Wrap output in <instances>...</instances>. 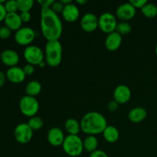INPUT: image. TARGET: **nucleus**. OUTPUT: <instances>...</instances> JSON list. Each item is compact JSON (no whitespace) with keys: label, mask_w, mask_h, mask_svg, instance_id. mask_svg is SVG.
I'll return each instance as SVG.
<instances>
[{"label":"nucleus","mask_w":157,"mask_h":157,"mask_svg":"<svg viewBox=\"0 0 157 157\" xmlns=\"http://www.w3.org/2000/svg\"><path fill=\"white\" fill-rule=\"evenodd\" d=\"M40 27L42 35L47 41H59L62 35V21L59 15L50 8L41 9Z\"/></svg>","instance_id":"1"},{"label":"nucleus","mask_w":157,"mask_h":157,"mask_svg":"<svg viewBox=\"0 0 157 157\" xmlns=\"http://www.w3.org/2000/svg\"><path fill=\"white\" fill-rule=\"evenodd\" d=\"M80 124L83 133L95 136L103 133L107 127V121L102 113L98 111H90L82 117Z\"/></svg>","instance_id":"2"},{"label":"nucleus","mask_w":157,"mask_h":157,"mask_svg":"<svg viewBox=\"0 0 157 157\" xmlns=\"http://www.w3.org/2000/svg\"><path fill=\"white\" fill-rule=\"evenodd\" d=\"M44 53L45 62L49 67H56L61 64L63 48L60 41H47Z\"/></svg>","instance_id":"3"},{"label":"nucleus","mask_w":157,"mask_h":157,"mask_svg":"<svg viewBox=\"0 0 157 157\" xmlns=\"http://www.w3.org/2000/svg\"><path fill=\"white\" fill-rule=\"evenodd\" d=\"M61 147L64 153L71 157L81 156L84 150L83 140L78 135H67Z\"/></svg>","instance_id":"4"},{"label":"nucleus","mask_w":157,"mask_h":157,"mask_svg":"<svg viewBox=\"0 0 157 157\" xmlns=\"http://www.w3.org/2000/svg\"><path fill=\"white\" fill-rule=\"evenodd\" d=\"M19 110L21 113L25 117H32L36 116L39 110V103L38 100L34 97L25 96L21 97L18 104Z\"/></svg>","instance_id":"5"},{"label":"nucleus","mask_w":157,"mask_h":157,"mask_svg":"<svg viewBox=\"0 0 157 157\" xmlns=\"http://www.w3.org/2000/svg\"><path fill=\"white\" fill-rule=\"evenodd\" d=\"M117 24V17L111 12H104L98 17V28L107 35L116 31Z\"/></svg>","instance_id":"6"},{"label":"nucleus","mask_w":157,"mask_h":157,"mask_svg":"<svg viewBox=\"0 0 157 157\" xmlns=\"http://www.w3.org/2000/svg\"><path fill=\"white\" fill-rule=\"evenodd\" d=\"M24 58L28 64L32 65H38L44 61V53L42 49L37 45L31 44L27 46L23 52Z\"/></svg>","instance_id":"7"},{"label":"nucleus","mask_w":157,"mask_h":157,"mask_svg":"<svg viewBox=\"0 0 157 157\" xmlns=\"http://www.w3.org/2000/svg\"><path fill=\"white\" fill-rule=\"evenodd\" d=\"M35 37H36V33L35 30L31 27L25 26L15 32L14 38L15 42L18 44L27 47L31 45V44L35 40Z\"/></svg>","instance_id":"8"},{"label":"nucleus","mask_w":157,"mask_h":157,"mask_svg":"<svg viewBox=\"0 0 157 157\" xmlns=\"http://www.w3.org/2000/svg\"><path fill=\"white\" fill-rule=\"evenodd\" d=\"M33 130L27 123H21L14 130V137L15 140L21 144H29L33 137Z\"/></svg>","instance_id":"9"},{"label":"nucleus","mask_w":157,"mask_h":157,"mask_svg":"<svg viewBox=\"0 0 157 157\" xmlns=\"http://www.w3.org/2000/svg\"><path fill=\"white\" fill-rule=\"evenodd\" d=\"M136 9L130 4V2L122 3L116 9V17L122 21H128L134 18Z\"/></svg>","instance_id":"10"},{"label":"nucleus","mask_w":157,"mask_h":157,"mask_svg":"<svg viewBox=\"0 0 157 157\" xmlns=\"http://www.w3.org/2000/svg\"><path fill=\"white\" fill-rule=\"evenodd\" d=\"M80 25L84 32L90 33L98 28V18L95 14L87 12L82 16Z\"/></svg>","instance_id":"11"},{"label":"nucleus","mask_w":157,"mask_h":157,"mask_svg":"<svg viewBox=\"0 0 157 157\" xmlns=\"http://www.w3.org/2000/svg\"><path fill=\"white\" fill-rule=\"evenodd\" d=\"M131 90L126 84H120L115 87L113 93V100L119 104H124L131 98Z\"/></svg>","instance_id":"12"},{"label":"nucleus","mask_w":157,"mask_h":157,"mask_svg":"<svg viewBox=\"0 0 157 157\" xmlns=\"http://www.w3.org/2000/svg\"><path fill=\"white\" fill-rule=\"evenodd\" d=\"M0 60L2 63L9 67H15L19 62V55L18 52L12 49H6L2 51L0 55Z\"/></svg>","instance_id":"13"},{"label":"nucleus","mask_w":157,"mask_h":157,"mask_svg":"<svg viewBox=\"0 0 157 157\" xmlns=\"http://www.w3.org/2000/svg\"><path fill=\"white\" fill-rule=\"evenodd\" d=\"M47 139L49 144L53 147H60L62 146L65 136L64 132L59 127H52L48 130L47 134Z\"/></svg>","instance_id":"14"},{"label":"nucleus","mask_w":157,"mask_h":157,"mask_svg":"<svg viewBox=\"0 0 157 157\" xmlns=\"http://www.w3.org/2000/svg\"><path fill=\"white\" fill-rule=\"evenodd\" d=\"M6 78L13 84H20L25 81L26 75L22 67L18 66L9 67L6 73Z\"/></svg>","instance_id":"15"},{"label":"nucleus","mask_w":157,"mask_h":157,"mask_svg":"<svg viewBox=\"0 0 157 157\" xmlns=\"http://www.w3.org/2000/svg\"><path fill=\"white\" fill-rule=\"evenodd\" d=\"M61 15L62 18L67 22H75L79 18L80 9L77 5L72 2L67 6H64Z\"/></svg>","instance_id":"16"},{"label":"nucleus","mask_w":157,"mask_h":157,"mask_svg":"<svg viewBox=\"0 0 157 157\" xmlns=\"http://www.w3.org/2000/svg\"><path fill=\"white\" fill-rule=\"evenodd\" d=\"M122 35L115 31L107 35L105 39V47L110 52H115L121 47L122 44Z\"/></svg>","instance_id":"17"},{"label":"nucleus","mask_w":157,"mask_h":157,"mask_svg":"<svg viewBox=\"0 0 157 157\" xmlns=\"http://www.w3.org/2000/svg\"><path fill=\"white\" fill-rule=\"evenodd\" d=\"M4 22L6 26H7L9 29L12 31H18L21 28L22 21L21 19L20 15L18 12H13V13H7L6 18H5Z\"/></svg>","instance_id":"18"},{"label":"nucleus","mask_w":157,"mask_h":157,"mask_svg":"<svg viewBox=\"0 0 157 157\" xmlns=\"http://www.w3.org/2000/svg\"><path fill=\"white\" fill-rule=\"evenodd\" d=\"M147 117V111L142 107H136L131 109L127 114V118L133 124H139L144 121Z\"/></svg>","instance_id":"19"},{"label":"nucleus","mask_w":157,"mask_h":157,"mask_svg":"<svg viewBox=\"0 0 157 157\" xmlns=\"http://www.w3.org/2000/svg\"><path fill=\"white\" fill-rule=\"evenodd\" d=\"M102 134L104 140L109 144H114L120 138L119 130L116 127L112 125H107Z\"/></svg>","instance_id":"20"},{"label":"nucleus","mask_w":157,"mask_h":157,"mask_svg":"<svg viewBox=\"0 0 157 157\" xmlns=\"http://www.w3.org/2000/svg\"><path fill=\"white\" fill-rule=\"evenodd\" d=\"M64 128L68 135H78L81 131V124L75 118H68L64 123Z\"/></svg>","instance_id":"21"},{"label":"nucleus","mask_w":157,"mask_h":157,"mask_svg":"<svg viewBox=\"0 0 157 157\" xmlns=\"http://www.w3.org/2000/svg\"><path fill=\"white\" fill-rule=\"evenodd\" d=\"M41 89H42V86L39 81H31L25 86L26 95L35 98L41 93Z\"/></svg>","instance_id":"22"},{"label":"nucleus","mask_w":157,"mask_h":157,"mask_svg":"<svg viewBox=\"0 0 157 157\" xmlns=\"http://www.w3.org/2000/svg\"><path fill=\"white\" fill-rule=\"evenodd\" d=\"M83 144H84V150L87 152H88V153H91L94 152L95 150H98V140L96 137V136L88 135L83 140Z\"/></svg>","instance_id":"23"},{"label":"nucleus","mask_w":157,"mask_h":157,"mask_svg":"<svg viewBox=\"0 0 157 157\" xmlns=\"http://www.w3.org/2000/svg\"><path fill=\"white\" fill-rule=\"evenodd\" d=\"M142 14L148 18H153L157 15V6L154 3L147 2L141 9Z\"/></svg>","instance_id":"24"},{"label":"nucleus","mask_w":157,"mask_h":157,"mask_svg":"<svg viewBox=\"0 0 157 157\" xmlns=\"http://www.w3.org/2000/svg\"><path fill=\"white\" fill-rule=\"evenodd\" d=\"M29 127L34 130H38L44 126V121L42 118L38 116H34L32 117L29 118V121L27 123Z\"/></svg>","instance_id":"25"},{"label":"nucleus","mask_w":157,"mask_h":157,"mask_svg":"<svg viewBox=\"0 0 157 157\" xmlns=\"http://www.w3.org/2000/svg\"><path fill=\"white\" fill-rule=\"evenodd\" d=\"M132 26L130 25L128 21H121L118 22L117 26L116 32L119 33L121 35H128L131 32Z\"/></svg>","instance_id":"26"},{"label":"nucleus","mask_w":157,"mask_h":157,"mask_svg":"<svg viewBox=\"0 0 157 157\" xmlns=\"http://www.w3.org/2000/svg\"><path fill=\"white\" fill-rule=\"evenodd\" d=\"M18 1V11L20 12H30L34 6L33 0H17Z\"/></svg>","instance_id":"27"},{"label":"nucleus","mask_w":157,"mask_h":157,"mask_svg":"<svg viewBox=\"0 0 157 157\" xmlns=\"http://www.w3.org/2000/svg\"><path fill=\"white\" fill-rule=\"evenodd\" d=\"M4 6L7 13H13V12H17V11H18V1L16 0L6 1L4 4Z\"/></svg>","instance_id":"28"},{"label":"nucleus","mask_w":157,"mask_h":157,"mask_svg":"<svg viewBox=\"0 0 157 157\" xmlns=\"http://www.w3.org/2000/svg\"><path fill=\"white\" fill-rule=\"evenodd\" d=\"M12 35V30L9 29L7 26H1L0 27V38L1 39H8Z\"/></svg>","instance_id":"29"},{"label":"nucleus","mask_w":157,"mask_h":157,"mask_svg":"<svg viewBox=\"0 0 157 157\" xmlns=\"http://www.w3.org/2000/svg\"><path fill=\"white\" fill-rule=\"evenodd\" d=\"M64 6L61 2L60 1H55L54 3L52 4V6H51L50 9L53 11L54 12H55L56 14H61L63 12V9H64Z\"/></svg>","instance_id":"30"},{"label":"nucleus","mask_w":157,"mask_h":157,"mask_svg":"<svg viewBox=\"0 0 157 157\" xmlns=\"http://www.w3.org/2000/svg\"><path fill=\"white\" fill-rule=\"evenodd\" d=\"M130 2L136 9H141L147 2H148V1H147V0H131V1H130Z\"/></svg>","instance_id":"31"},{"label":"nucleus","mask_w":157,"mask_h":157,"mask_svg":"<svg viewBox=\"0 0 157 157\" xmlns=\"http://www.w3.org/2000/svg\"><path fill=\"white\" fill-rule=\"evenodd\" d=\"M6 2V1H5V0H0V22L4 21L5 18H6V15H7V12H6L4 6Z\"/></svg>","instance_id":"32"},{"label":"nucleus","mask_w":157,"mask_h":157,"mask_svg":"<svg viewBox=\"0 0 157 157\" xmlns=\"http://www.w3.org/2000/svg\"><path fill=\"white\" fill-rule=\"evenodd\" d=\"M54 2L55 1L53 0H39L38 2L41 6V9H49L52 6Z\"/></svg>","instance_id":"33"},{"label":"nucleus","mask_w":157,"mask_h":157,"mask_svg":"<svg viewBox=\"0 0 157 157\" xmlns=\"http://www.w3.org/2000/svg\"><path fill=\"white\" fill-rule=\"evenodd\" d=\"M20 17H21V19L22 21V22L27 23L29 21H30L31 18H32V15H31L30 12H20Z\"/></svg>","instance_id":"34"},{"label":"nucleus","mask_w":157,"mask_h":157,"mask_svg":"<svg viewBox=\"0 0 157 157\" xmlns=\"http://www.w3.org/2000/svg\"><path fill=\"white\" fill-rule=\"evenodd\" d=\"M23 70H24V72L26 76H27V75H32V74L35 72V67H34V65H32V64H27L24 66Z\"/></svg>","instance_id":"35"},{"label":"nucleus","mask_w":157,"mask_h":157,"mask_svg":"<svg viewBox=\"0 0 157 157\" xmlns=\"http://www.w3.org/2000/svg\"><path fill=\"white\" fill-rule=\"evenodd\" d=\"M118 107H119V104H118L117 101H115L114 100L110 101V102L107 104V109H108V110H110V111L111 112L116 111L118 109Z\"/></svg>","instance_id":"36"},{"label":"nucleus","mask_w":157,"mask_h":157,"mask_svg":"<svg viewBox=\"0 0 157 157\" xmlns=\"http://www.w3.org/2000/svg\"><path fill=\"white\" fill-rule=\"evenodd\" d=\"M89 157H109L107 153L101 150H95L93 153H90V156Z\"/></svg>","instance_id":"37"},{"label":"nucleus","mask_w":157,"mask_h":157,"mask_svg":"<svg viewBox=\"0 0 157 157\" xmlns=\"http://www.w3.org/2000/svg\"><path fill=\"white\" fill-rule=\"evenodd\" d=\"M6 79H7V78H6V74L0 71V88L4 86Z\"/></svg>","instance_id":"38"},{"label":"nucleus","mask_w":157,"mask_h":157,"mask_svg":"<svg viewBox=\"0 0 157 157\" xmlns=\"http://www.w3.org/2000/svg\"><path fill=\"white\" fill-rule=\"evenodd\" d=\"M60 2H61L64 6H67V5L72 3L71 0H60Z\"/></svg>","instance_id":"39"},{"label":"nucleus","mask_w":157,"mask_h":157,"mask_svg":"<svg viewBox=\"0 0 157 157\" xmlns=\"http://www.w3.org/2000/svg\"><path fill=\"white\" fill-rule=\"evenodd\" d=\"M76 2L78 3V5H81V6H83V5L86 4L87 2V0H77Z\"/></svg>","instance_id":"40"},{"label":"nucleus","mask_w":157,"mask_h":157,"mask_svg":"<svg viewBox=\"0 0 157 157\" xmlns=\"http://www.w3.org/2000/svg\"><path fill=\"white\" fill-rule=\"evenodd\" d=\"M46 64H46L45 61H43L42 62H41L39 64H38V66H39L40 67H45Z\"/></svg>","instance_id":"41"},{"label":"nucleus","mask_w":157,"mask_h":157,"mask_svg":"<svg viewBox=\"0 0 157 157\" xmlns=\"http://www.w3.org/2000/svg\"><path fill=\"white\" fill-rule=\"evenodd\" d=\"M155 53H156V55L157 56V43H156V46H155Z\"/></svg>","instance_id":"42"}]
</instances>
